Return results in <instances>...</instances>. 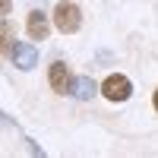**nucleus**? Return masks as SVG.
Segmentation results:
<instances>
[{
    "mask_svg": "<svg viewBox=\"0 0 158 158\" xmlns=\"http://www.w3.org/2000/svg\"><path fill=\"white\" fill-rule=\"evenodd\" d=\"M79 22H82V13H79L76 3H70V0L57 3V10H54V25H57L60 32H76Z\"/></svg>",
    "mask_w": 158,
    "mask_h": 158,
    "instance_id": "nucleus-2",
    "label": "nucleus"
},
{
    "mask_svg": "<svg viewBox=\"0 0 158 158\" xmlns=\"http://www.w3.org/2000/svg\"><path fill=\"white\" fill-rule=\"evenodd\" d=\"M13 44H16V41H13V25H10V22H0V51L10 54Z\"/></svg>",
    "mask_w": 158,
    "mask_h": 158,
    "instance_id": "nucleus-7",
    "label": "nucleus"
},
{
    "mask_svg": "<svg viewBox=\"0 0 158 158\" xmlns=\"http://www.w3.org/2000/svg\"><path fill=\"white\" fill-rule=\"evenodd\" d=\"M101 92H104L108 101H127L130 95H133V82H130L123 73H114V76H108L101 82Z\"/></svg>",
    "mask_w": 158,
    "mask_h": 158,
    "instance_id": "nucleus-1",
    "label": "nucleus"
},
{
    "mask_svg": "<svg viewBox=\"0 0 158 158\" xmlns=\"http://www.w3.org/2000/svg\"><path fill=\"white\" fill-rule=\"evenodd\" d=\"M13 10V0H0V13H10Z\"/></svg>",
    "mask_w": 158,
    "mask_h": 158,
    "instance_id": "nucleus-8",
    "label": "nucleus"
},
{
    "mask_svg": "<svg viewBox=\"0 0 158 158\" xmlns=\"http://www.w3.org/2000/svg\"><path fill=\"white\" fill-rule=\"evenodd\" d=\"M70 95L73 98H79V101H89L92 95H95V82H92L89 76H76V79H70Z\"/></svg>",
    "mask_w": 158,
    "mask_h": 158,
    "instance_id": "nucleus-6",
    "label": "nucleus"
},
{
    "mask_svg": "<svg viewBox=\"0 0 158 158\" xmlns=\"http://www.w3.org/2000/svg\"><path fill=\"white\" fill-rule=\"evenodd\" d=\"M10 57H13V63H16L19 70H35L38 51H35L32 44H13V48H10Z\"/></svg>",
    "mask_w": 158,
    "mask_h": 158,
    "instance_id": "nucleus-3",
    "label": "nucleus"
},
{
    "mask_svg": "<svg viewBox=\"0 0 158 158\" xmlns=\"http://www.w3.org/2000/svg\"><path fill=\"white\" fill-rule=\"evenodd\" d=\"M70 70H67V63H51V70H48V82H51V89H54V92H60V95H63V92H67L70 89Z\"/></svg>",
    "mask_w": 158,
    "mask_h": 158,
    "instance_id": "nucleus-4",
    "label": "nucleus"
},
{
    "mask_svg": "<svg viewBox=\"0 0 158 158\" xmlns=\"http://www.w3.org/2000/svg\"><path fill=\"white\" fill-rule=\"evenodd\" d=\"M25 29H29V35L35 38V41H41V38H48V19H44V13L41 10H32L29 13V19H25Z\"/></svg>",
    "mask_w": 158,
    "mask_h": 158,
    "instance_id": "nucleus-5",
    "label": "nucleus"
}]
</instances>
